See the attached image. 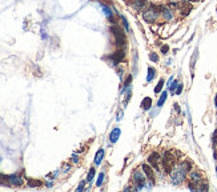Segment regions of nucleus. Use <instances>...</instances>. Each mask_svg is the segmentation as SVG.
Wrapping results in <instances>:
<instances>
[{"label":"nucleus","instance_id":"nucleus-14","mask_svg":"<svg viewBox=\"0 0 217 192\" xmlns=\"http://www.w3.org/2000/svg\"><path fill=\"white\" fill-rule=\"evenodd\" d=\"M103 159H104V150L103 148H100V150L96 152V156H95V164L96 166H100L101 164Z\"/></svg>","mask_w":217,"mask_h":192},{"label":"nucleus","instance_id":"nucleus-4","mask_svg":"<svg viewBox=\"0 0 217 192\" xmlns=\"http://www.w3.org/2000/svg\"><path fill=\"white\" fill-rule=\"evenodd\" d=\"M111 32L115 38V44L117 48H124L127 45V38H125V33L117 24H113L111 27Z\"/></svg>","mask_w":217,"mask_h":192},{"label":"nucleus","instance_id":"nucleus-19","mask_svg":"<svg viewBox=\"0 0 217 192\" xmlns=\"http://www.w3.org/2000/svg\"><path fill=\"white\" fill-rule=\"evenodd\" d=\"M104 179H105V173H104V172H101V173L99 175V177H97L96 186H97V187H101V186H103V183H104Z\"/></svg>","mask_w":217,"mask_h":192},{"label":"nucleus","instance_id":"nucleus-31","mask_svg":"<svg viewBox=\"0 0 217 192\" xmlns=\"http://www.w3.org/2000/svg\"><path fill=\"white\" fill-rule=\"evenodd\" d=\"M215 104L217 106V93H216V99H215Z\"/></svg>","mask_w":217,"mask_h":192},{"label":"nucleus","instance_id":"nucleus-29","mask_svg":"<svg viewBox=\"0 0 217 192\" xmlns=\"http://www.w3.org/2000/svg\"><path fill=\"white\" fill-rule=\"evenodd\" d=\"M217 141V131H215V133H213V144H216Z\"/></svg>","mask_w":217,"mask_h":192},{"label":"nucleus","instance_id":"nucleus-16","mask_svg":"<svg viewBox=\"0 0 217 192\" xmlns=\"http://www.w3.org/2000/svg\"><path fill=\"white\" fill-rule=\"evenodd\" d=\"M166 97H168V92H166V91L161 92V95H160V99H159V102H157V107H163V104L165 103Z\"/></svg>","mask_w":217,"mask_h":192},{"label":"nucleus","instance_id":"nucleus-22","mask_svg":"<svg viewBox=\"0 0 217 192\" xmlns=\"http://www.w3.org/2000/svg\"><path fill=\"white\" fill-rule=\"evenodd\" d=\"M40 184H41V181H40V180H33V179H29L28 180V186L29 187H39Z\"/></svg>","mask_w":217,"mask_h":192},{"label":"nucleus","instance_id":"nucleus-5","mask_svg":"<svg viewBox=\"0 0 217 192\" xmlns=\"http://www.w3.org/2000/svg\"><path fill=\"white\" fill-rule=\"evenodd\" d=\"M132 180H133V184H135V190H143L145 187L146 176L143 172V170H136L132 175Z\"/></svg>","mask_w":217,"mask_h":192},{"label":"nucleus","instance_id":"nucleus-13","mask_svg":"<svg viewBox=\"0 0 217 192\" xmlns=\"http://www.w3.org/2000/svg\"><path fill=\"white\" fill-rule=\"evenodd\" d=\"M120 135H121V131H120V128H113L111 135H109V140H111V143H116V141L119 140Z\"/></svg>","mask_w":217,"mask_h":192},{"label":"nucleus","instance_id":"nucleus-10","mask_svg":"<svg viewBox=\"0 0 217 192\" xmlns=\"http://www.w3.org/2000/svg\"><path fill=\"white\" fill-rule=\"evenodd\" d=\"M7 181H8V184L16 187H20L23 184V179L19 175H9V176H7Z\"/></svg>","mask_w":217,"mask_h":192},{"label":"nucleus","instance_id":"nucleus-12","mask_svg":"<svg viewBox=\"0 0 217 192\" xmlns=\"http://www.w3.org/2000/svg\"><path fill=\"white\" fill-rule=\"evenodd\" d=\"M148 5V0H135L133 2V8L136 11H144Z\"/></svg>","mask_w":217,"mask_h":192},{"label":"nucleus","instance_id":"nucleus-15","mask_svg":"<svg viewBox=\"0 0 217 192\" xmlns=\"http://www.w3.org/2000/svg\"><path fill=\"white\" fill-rule=\"evenodd\" d=\"M141 107L143 109H149L152 107V99L151 97H144L141 102Z\"/></svg>","mask_w":217,"mask_h":192},{"label":"nucleus","instance_id":"nucleus-24","mask_svg":"<svg viewBox=\"0 0 217 192\" xmlns=\"http://www.w3.org/2000/svg\"><path fill=\"white\" fill-rule=\"evenodd\" d=\"M161 53H164V55H166V53L169 52V45H166V44H164V45H161Z\"/></svg>","mask_w":217,"mask_h":192},{"label":"nucleus","instance_id":"nucleus-28","mask_svg":"<svg viewBox=\"0 0 217 192\" xmlns=\"http://www.w3.org/2000/svg\"><path fill=\"white\" fill-rule=\"evenodd\" d=\"M181 91H182V84H179L177 89H176V95H180V93H181Z\"/></svg>","mask_w":217,"mask_h":192},{"label":"nucleus","instance_id":"nucleus-32","mask_svg":"<svg viewBox=\"0 0 217 192\" xmlns=\"http://www.w3.org/2000/svg\"><path fill=\"white\" fill-rule=\"evenodd\" d=\"M189 2H199V0H189Z\"/></svg>","mask_w":217,"mask_h":192},{"label":"nucleus","instance_id":"nucleus-6","mask_svg":"<svg viewBox=\"0 0 217 192\" xmlns=\"http://www.w3.org/2000/svg\"><path fill=\"white\" fill-rule=\"evenodd\" d=\"M161 161H163V159H161V156H160L157 152H152L148 156V164L156 171L160 170V167H161Z\"/></svg>","mask_w":217,"mask_h":192},{"label":"nucleus","instance_id":"nucleus-23","mask_svg":"<svg viewBox=\"0 0 217 192\" xmlns=\"http://www.w3.org/2000/svg\"><path fill=\"white\" fill-rule=\"evenodd\" d=\"M149 59H151L153 63H157L159 62V55L157 53H155V52H151L149 53Z\"/></svg>","mask_w":217,"mask_h":192},{"label":"nucleus","instance_id":"nucleus-3","mask_svg":"<svg viewBox=\"0 0 217 192\" xmlns=\"http://www.w3.org/2000/svg\"><path fill=\"white\" fill-rule=\"evenodd\" d=\"M160 16H161V5L151 4L148 8L144 9V12H143V18H144V20L146 23H149V24L156 23Z\"/></svg>","mask_w":217,"mask_h":192},{"label":"nucleus","instance_id":"nucleus-18","mask_svg":"<svg viewBox=\"0 0 217 192\" xmlns=\"http://www.w3.org/2000/svg\"><path fill=\"white\" fill-rule=\"evenodd\" d=\"M95 168H91L89 170V172H88V175H87V183H91V181L93 180V177H95Z\"/></svg>","mask_w":217,"mask_h":192},{"label":"nucleus","instance_id":"nucleus-1","mask_svg":"<svg viewBox=\"0 0 217 192\" xmlns=\"http://www.w3.org/2000/svg\"><path fill=\"white\" fill-rule=\"evenodd\" d=\"M192 170V163L189 160H182L179 161L173 166L172 171H171V179L173 184H181L185 180V177L188 176L189 171Z\"/></svg>","mask_w":217,"mask_h":192},{"label":"nucleus","instance_id":"nucleus-8","mask_svg":"<svg viewBox=\"0 0 217 192\" xmlns=\"http://www.w3.org/2000/svg\"><path fill=\"white\" fill-rule=\"evenodd\" d=\"M141 170H143V172L145 173L146 179L151 181V184L155 183V173H153V168L149 166V164H145V163H144V164L141 166Z\"/></svg>","mask_w":217,"mask_h":192},{"label":"nucleus","instance_id":"nucleus-27","mask_svg":"<svg viewBox=\"0 0 217 192\" xmlns=\"http://www.w3.org/2000/svg\"><path fill=\"white\" fill-rule=\"evenodd\" d=\"M177 86H179V82H177V80H175V82L172 83V86H169V89H171V91H173V89H175V88H176V87H177Z\"/></svg>","mask_w":217,"mask_h":192},{"label":"nucleus","instance_id":"nucleus-30","mask_svg":"<svg viewBox=\"0 0 217 192\" xmlns=\"http://www.w3.org/2000/svg\"><path fill=\"white\" fill-rule=\"evenodd\" d=\"M72 161H73V163H77V161H79L77 156H76V153H75V155H73V156H72Z\"/></svg>","mask_w":217,"mask_h":192},{"label":"nucleus","instance_id":"nucleus-9","mask_svg":"<svg viewBox=\"0 0 217 192\" xmlns=\"http://www.w3.org/2000/svg\"><path fill=\"white\" fill-rule=\"evenodd\" d=\"M112 60H113V66H116L117 63H120V62H123L124 60V58H125V53H124V48H119L116 52H113L111 56H109Z\"/></svg>","mask_w":217,"mask_h":192},{"label":"nucleus","instance_id":"nucleus-17","mask_svg":"<svg viewBox=\"0 0 217 192\" xmlns=\"http://www.w3.org/2000/svg\"><path fill=\"white\" fill-rule=\"evenodd\" d=\"M156 75V69L153 67H149L148 68V76H146V82H152V79Z\"/></svg>","mask_w":217,"mask_h":192},{"label":"nucleus","instance_id":"nucleus-26","mask_svg":"<svg viewBox=\"0 0 217 192\" xmlns=\"http://www.w3.org/2000/svg\"><path fill=\"white\" fill-rule=\"evenodd\" d=\"M85 183H87V180H85V181H81V183H80V186L77 187V190H76V191H77V192H80V191H83V190H84V186H85Z\"/></svg>","mask_w":217,"mask_h":192},{"label":"nucleus","instance_id":"nucleus-11","mask_svg":"<svg viewBox=\"0 0 217 192\" xmlns=\"http://www.w3.org/2000/svg\"><path fill=\"white\" fill-rule=\"evenodd\" d=\"M161 18L165 20V22H171L173 19V12L171 8H168V7H163L161 5Z\"/></svg>","mask_w":217,"mask_h":192},{"label":"nucleus","instance_id":"nucleus-7","mask_svg":"<svg viewBox=\"0 0 217 192\" xmlns=\"http://www.w3.org/2000/svg\"><path fill=\"white\" fill-rule=\"evenodd\" d=\"M188 177H189V180H191V183L196 184V186H199V184L202 181V175L197 170H193V171L191 170V171H189Z\"/></svg>","mask_w":217,"mask_h":192},{"label":"nucleus","instance_id":"nucleus-21","mask_svg":"<svg viewBox=\"0 0 217 192\" xmlns=\"http://www.w3.org/2000/svg\"><path fill=\"white\" fill-rule=\"evenodd\" d=\"M101 8H103V11H104V13L107 15V18H111L112 16V11H111V8H109V7H107L105 4H101Z\"/></svg>","mask_w":217,"mask_h":192},{"label":"nucleus","instance_id":"nucleus-2","mask_svg":"<svg viewBox=\"0 0 217 192\" xmlns=\"http://www.w3.org/2000/svg\"><path fill=\"white\" fill-rule=\"evenodd\" d=\"M180 156L179 152H176L175 150H166L164 153H163V161H161V166L164 168V171L166 173H171L173 166L176 164L177 161V157Z\"/></svg>","mask_w":217,"mask_h":192},{"label":"nucleus","instance_id":"nucleus-25","mask_svg":"<svg viewBox=\"0 0 217 192\" xmlns=\"http://www.w3.org/2000/svg\"><path fill=\"white\" fill-rule=\"evenodd\" d=\"M121 19H123V24H124V27H125V31H129V25H128V22H127V19L124 18V16H121Z\"/></svg>","mask_w":217,"mask_h":192},{"label":"nucleus","instance_id":"nucleus-20","mask_svg":"<svg viewBox=\"0 0 217 192\" xmlns=\"http://www.w3.org/2000/svg\"><path fill=\"white\" fill-rule=\"evenodd\" d=\"M163 87H164V79H160L159 83H157V86L155 87V93H159L160 91L163 89Z\"/></svg>","mask_w":217,"mask_h":192}]
</instances>
